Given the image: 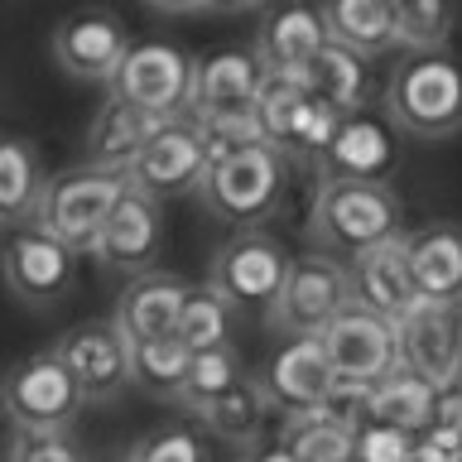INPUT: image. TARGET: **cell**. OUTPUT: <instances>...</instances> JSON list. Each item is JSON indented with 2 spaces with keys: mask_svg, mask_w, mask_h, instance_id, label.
Listing matches in <instances>:
<instances>
[{
  "mask_svg": "<svg viewBox=\"0 0 462 462\" xmlns=\"http://www.w3.org/2000/svg\"><path fill=\"white\" fill-rule=\"evenodd\" d=\"M265 390H260V381H241L226 390V395H217L208 410H202V419L212 424V433H222L226 443H241L251 448L260 433H265Z\"/></svg>",
  "mask_w": 462,
  "mask_h": 462,
  "instance_id": "29",
  "label": "cell"
},
{
  "mask_svg": "<svg viewBox=\"0 0 462 462\" xmlns=\"http://www.w3.org/2000/svg\"><path fill=\"white\" fill-rule=\"evenodd\" d=\"M390 332H395L400 371L419 375L433 390H448L462 381V313L457 309L419 299L410 313H400L390 323Z\"/></svg>",
  "mask_w": 462,
  "mask_h": 462,
  "instance_id": "6",
  "label": "cell"
},
{
  "mask_svg": "<svg viewBox=\"0 0 462 462\" xmlns=\"http://www.w3.org/2000/svg\"><path fill=\"white\" fill-rule=\"evenodd\" d=\"M236 356H231V346H208V352H193L188 356V371L179 381V400L188 410H208L217 395H226L231 385H236Z\"/></svg>",
  "mask_w": 462,
  "mask_h": 462,
  "instance_id": "32",
  "label": "cell"
},
{
  "mask_svg": "<svg viewBox=\"0 0 462 462\" xmlns=\"http://www.w3.org/2000/svg\"><path fill=\"white\" fill-rule=\"evenodd\" d=\"M457 462H462V453H457Z\"/></svg>",
  "mask_w": 462,
  "mask_h": 462,
  "instance_id": "45",
  "label": "cell"
},
{
  "mask_svg": "<svg viewBox=\"0 0 462 462\" xmlns=\"http://www.w3.org/2000/svg\"><path fill=\"white\" fill-rule=\"evenodd\" d=\"M202 169H208V154H202V140L193 121H183V116H173L154 130L150 140H144V150L130 159L125 179L135 193L144 198H169V193H188V188H198Z\"/></svg>",
  "mask_w": 462,
  "mask_h": 462,
  "instance_id": "12",
  "label": "cell"
},
{
  "mask_svg": "<svg viewBox=\"0 0 462 462\" xmlns=\"http://www.w3.org/2000/svg\"><path fill=\"white\" fill-rule=\"evenodd\" d=\"M72 260L78 255H72L53 231H43L39 222L24 226V231H10L5 245H0V274H5L10 294L34 303V309L63 299L72 289V274H78Z\"/></svg>",
  "mask_w": 462,
  "mask_h": 462,
  "instance_id": "11",
  "label": "cell"
},
{
  "mask_svg": "<svg viewBox=\"0 0 462 462\" xmlns=\"http://www.w3.org/2000/svg\"><path fill=\"white\" fill-rule=\"evenodd\" d=\"M313 231L337 255H361L371 245L400 236V198L390 183L371 179H323L313 198Z\"/></svg>",
  "mask_w": 462,
  "mask_h": 462,
  "instance_id": "2",
  "label": "cell"
},
{
  "mask_svg": "<svg viewBox=\"0 0 462 462\" xmlns=\"http://www.w3.org/2000/svg\"><path fill=\"white\" fill-rule=\"evenodd\" d=\"M226 332H231V309L217 289H188L183 303H179V318H173V337L179 346L193 352H208V346H226Z\"/></svg>",
  "mask_w": 462,
  "mask_h": 462,
  "instance_id": "31",
  "label": "cell"
},
{
  "mask_svg": "<svg viewBox=\"0 0 462 462\" xmlns=\"http://www.w3.org/2000/svg\"><path fill=\"white\" fill-rule=\"evenodd\" d=\"M255 121L265 144H274L280 154H323L332 130H337L342 111H332L323 97H313L294 72H265L255 97Z\"/></svg>",
  "mask_w": 462,
  "mask_h": 462,
  "instance_id": "5",
  "label": "cell"
},
{
  "mask_svg": "<svg viewBox=\"0 0 462 462\" xmlns=\"http://www.w3.org/2000/svg\"><path fill=\"white\" fill-rule=\"evenodd\" d=\"M352 462H414V433H400L385 424H356Z\"/></svg>",
  "mask_w": 462,
  "mask_h": 462,
  "instance_id": "36",
  "label": "cell"
},
{
  "mask_svg": "<svg viewBox=\"0 0 462 462\" xmlns=\"http://www.w3.org/2000/svg\"><path fill=\"white\" fill-rule=\"evenodd\" d=\"M0 404L20 429H68L82 404V390L72 385L68 366L53 352H39L5 375Z\"/></svg>",
  "mask_w": 462,
  "mask_h": 462,
  "instance_id": "10",
  "label": "cell"
},
{
  "mask_svg": "<svg viewBox=\"0 0 462 462\" xmlns=\"http://www.w3.org/2000/svg\"><path fill=\"white\" fill-rule=\"evenodd\" d=\"M255 462H294L284 453V448H265V453H255Z\"/></svg>",
  "mask_w": 462,
  "mask_h": 462,
  "instance_id": "44",
  "label": "cell"
},
{
  "mask_svg": "<svg viewBox=\"0 0 462 462\" xmlns=\"http://www.w3.org/2000/svg\"><path fill=\"white\" fill-rule=\"evenodd\" d=\"M404 255H410L414 294L424 303H448L462 309V226H424L404 236Z\"/></svg>",
  "mask_w": 462,
  "mask_h": 462,
  "instance_id": "21",
  "label": "cell"
},
{
  "mask_svg": "<svg viewBox=\"0 0 462 462\" xmlns=\"http://www.w3.org/2000/svg\"><path fill=\"white\" fill-rule=\"evenodd\" d=\"M346 284H352V303L366 309L385 323H395L400 313H410L419 294H414V274H410V255H404V236H390L371 251L352 255L346 265Z\"/></svg>",
  "mask_w": 462,
  "mask_h": 462,
  "instance_id": "16",
  "label": "cell"
},
{
  "mask_svg": "<svg viewBox=\"0 0 462 462\" xmlns=\"http://www.w3.org/2000/svg\"><path fill=\"white\" fill-rule=\"evenodd\" d=\"M294 78L309 87L313 97H323L332 111H342V116H352L366 106V97H371V68H366V58L352 53V49H342V43H323L309 63L294 68Z\"/></svg>",
  "mask_w": 462,
  "mask_h": 462,
  "instance_id": "24",
  "label": "cell"
},
{
  "mask_svg": "<svg viewBox=\"0 0 462 462\" xmlns=\"http://www.w3.org/2000/svg\"><path fill=\"white\" fill-rule=\"evenodd\" d=\"M390 24H395V43L410 49H439L453 24V0H385Z\"/></svg>",
  "mask_w": 462,
  "mask_h": 462,
  "instance_id": "34",
  "label": "cell"
},
{
  "mask_svg": "<svg viewBox=\"0 0 462 462\" xmlns=\"http://www.w3.org/2000/svg\"><path fill=\"white\" fill-rule=\"evenodd\" d=\"M289 274V255L270 231H241L212 260V289L226 309H274Z\"/></svg>",
  "mask_w": 462,
  "mask_h": 462,
  "instance_id": "9",
  "label": "cell"
},
{
  "mask_svg": "<svg viewBox=\"0 0 462 462\" xmlns=\"http://www.w3.org/2000/svg\"><path fill=\"white\" fill-rule=\"evenodd\" d=\"M328 43V24L323 14L309 5H284L260 24V49L255 58L265 63V72H294Z\"/></svg>",
  "mask_w": 462,
  "mask_h": 462,
  "instance_id": "25",
  "label": "cell"
},
{
  "mask_svg": "<svg viewBox=\"0 0 462 462\" xmlns=\"http://www.w3.org/2000/svg\"><path fill=\"white\" fill-rule=\"evenodd\" d=\"M346 303H352V284H346V265L337 255H299L289 260V274L280 284V299H274V328L289 332V337H318L332 318H337Z\"/></svg>",
  "mask_w": 462,
  "mask_h": 462,
  "instance_id": "7",
  "label": "cell"
},
{
  "mask_svg": "<svg viewBox=\"0 0 462 462\" xmlns=\"http://www.w3.org/2000/svg\"><path fill=\"white\" fill-rule=\"evenodd\" d=\"M39 159L24 140L0 135V226H20L24 217L39 212Z\"/></svg>",
  "mask_w": 462,
  "mask_h": 462,
  "instance_id": "28",
  "label": "cell"
},
{
  "mask_svg": "<svg viewBox=\"0 0 462 462\" xmlns=\"http://www.w3.org/2000/svg\"><path fill=\"white\" fill-rule=\"evenodd\" d=\"M159 125H164L159 116L130 106V101H121V97H111L106 106L97 111L92 130H87V164L125 173L130 159L144 150V140H150Z\"/></svg>",
  "mask_w": 462,
  "mask_h": 462,
  "instance_id": "23",
  "label": "cell"
},
{
  "mask_svg": "<svg viewBox=\"0 0 462 462\" xmlns=\"http://www.w3.org/2000/svg\"><path fill=\"white\" fill-rule=\"evenodd\" d=\"M212 10H251V5H260V0H208Z\"/></svg>",
  "mask_w": 462,
  "mask_h": 462,
  "instance_id": "43",
  "label": "cell"
},
{
  "mask_svg": "<svg viewBox=\"0 0 462 462\" xmlns=\"http://www.w3.org/2000/svg\"><path fill=\"white\" fill-rule=\"evenodd\" d=\"M433 400H439V390L395 366V371H385L381 381H371L361 424H385V429H400V433H424L433 424Z\"/></svg>",
  "mask_w": 462,
  "mask_h": 462,
  "instance_id": "26",
  "label": "cell"
},
{
  "mask_svg": "<svg viewBox=\"0 0 462 462\" xmlns=\"http://www.w3.org/2000/svg\"><path fill=\"white\" fill-rule=\"evenodd\" d=\"M328 385H332V366H328L318 337H294L289 346H280L270 361V371H265V381H260L265 400L284 414L318 410V400H323Z\"/></svg>",
  "mask_w": 462,
  "mask_h": 462,
  "instance_id": "20",
  "label": "cell"
},
{
  "mask_svg": "<svg viewBox=\"0 0 462 462\" xmlns=\"http://www.w3.org/2000/svg\"><path fill=\"white\" fill-rule=\"evenodd\" d=\"M92 251L106 260L111 270H150L154 255H159V208L154 198L135 193V188H125L121 202L111 208V217L101 222V236Z\"/></svg>",
  "mask_w": 462,
  "mask_h": 462,
  "instance_id": "19",
  "label": "cell"
},
{
  "mask_svg": "<svg viewBox=\"0 0 462 462\" xmlns=\"http://www.w3.org/2000/svg\"><path fill=\"white\" fill-rule=\"evenodd\" d=\"M188 92H193V58L179 53L173 43H135V49H125L121 68L111 78V97L159 116V121L183 116Z\"/></svg>",
  "mask_w": 462,
  "mask_h": 462,
  "instance_id": "8",
  "label": "cell"
},
{
  "mask_svg": "<svg viewBox=\"0 0 462 462\" xmlns=\"http://www.w3.org/2000/svg\"><path fill=\"white\" fill-rule=\"evenodd\" d=\"M183 294H188V284H179L173 274L140 270L125 284V294L116 299V328H121V337L130 346L154 342V337H173V318H179Z\"/></svg>",
  "mask_w": 462,
  "mask_h": 462,
  "instance_id": "22",
  "label": "cell"
},
{
  "mask_svg": "<svg viewBox=\"0 0 462 462\" xmlns=\"http://www.w3.org/2000/svg\"><path fill=\"white\" fill-rule=\"evenodd\" d=\"M280 183H284L280 150L274 144H251V150L208 159V169L198 179V198L226 226H255L280 202Z\"/></svg>",
  "mask_w": 462,
  "mask_h": 462,
  "instance_id": "4",
  "label": "cell"
},
{
  "mask_svg": "<svg viewBox=\"0 0 462 462\" xmlns=\"http://www.w3.org/2000/svg\"><path fill=\"white\" fill-rule=\"evenodd\" d=\"M328 169V179H371V183H385L390 169L400 159V144H395V130L375 116H342L337 130H332L328 150L318 154Z\"/></svg>",
  "mask_w": 462,
  "mask_h": 462,
  "instance_id": "18",
  "label": "cell"
},
{
  "mask_svg": "<svg viewBox=\"0 0 462 462\" xmlns=\"http://www.w3.org/2000/svg\"><path fill=\"white\" fill-rule=\"evenodd\" d=\"M130 462H202V448L193 433L183 429H169V433H150V439L135 443Z\"/></svg>",
  "mask_w": 462,
  "mask_h": 462,
  "instance_id": "39",
  "label": "cell"
},
{
  "mask_svg": "<svg viewBox=\"0 0 462 462\" xmlns=\"http://www.w3.org/2000/svg\"><path fill=\"white\" fill-rule=\"evenodd\" d=\"M366 390H371V381H352V375H332V385L323 390V400H318V414H328L332 424L356 429V424H361V414H366Z\"/></svg>",
  "mask_w": 462,
  "mask_h": 462,
  "instance_id": "37",
  "label": "cell"
},
{
  "mask_svg": "<svg viewBox=\"0 0 462 462\" xmlns=\"http://www.w3.org/2000/svg\"><path fill=\"white\" fill-rule=\"evenodd\" d=\"M183 371H188V346H179V337H154L130 346V381L154 390V395H179Z\"/></svg>",
  "mask_w": 462,
  "mask_h": 462,
  "instance_id": "33",
  "label": "cell"
},
{
  "mask_svg": "<svg viewBox=\"0 0 462 462\" xmlns=\"http://www.w3.org/2000/svg\"><path fill=\"white\" fill-rule=\"evenodd\" d=\"M198 140H202V154L208 159H222V154H236V150H251V144H265L260 135V121L255 111H231V116H198L193 121Z\"/></svg>",
  "mask_w": 462,
  "mask_h": 462,
  "instance_id": "35",
  "label": "cell"
},
{
  "mask_svg": "<svg viewBox=\"0 0 462 462\" xmlns=\"http://www.w3.org/2000/svg\"><path fill=\"white\" fill-rule=\"evenodd\" d=\"M385 116L404 135L448 140L462 130V63L443 49H414L385 87Z\"/></svg>",
  "mask_w": 462,
  "mask_h": 462,
  "instance_id": "1",
  "label": "cell"
},
{
  "mask_svg": "<svg viewBox=\"0 0 462 462\" xmlns=\"http://www.w3.org/2000/svg\"><path fill=\"white\" fill-rule=\"evenodd\" d=\"M323 24H328L332 43H342V49H352L361 58L395 43V24H390L385 0H328Z\"/></svg>",
  "mask_w": 462,
  "mask_h": 462,
  "instance_id": "27",
  "label": "cell"
},
{
  "mask_svg": "<svg viewBox=\"0 0 462 462\" xmlns=\"http://www.w3.org/2000/svg\"><path fill=\"white\" fill-rule=\"evenodd\" d=\"M53 356L68 366L82 400H106L130 381V342L116 323H82L58 337Z\"/></svg>",
  "mask_w": 462,
  "mask_h": 462,
  "instance_id": "14",
  "label": "cell"
},
{
  "mask_svg": "<svg viewBox=\"0 0 462 462\" xmlns=\"http://www.w3.org/2000/svg\"><path fill=\"white\" fill-rule=\"evenodd\" d=\"M125 29L116 14L106 10H82L68 14L63 24L53 29V58L68 78H87V82H111L116 68L125 58Z\"/></svg>",
  "mask_w": 462,
  "mask_h": 462,
  "instance_id": "15",
  "label": "cell"
},
{
  "mask_svg": "<svg viewBox=\"0 0 462 462\" xmlns=\"http://www.w3.org/2000/svg\"><path fill=\"white\" fill-rule=\"evenodd\" d=\"M144 5H154V10H164V14H183V10H202L208 0H144Z\"/></svg>",
  "mask_w": 462,
  "mask_h": 462,
  "instance_id": "42",
  "label": "cell"
},
{
  "mask_svg": "<svg viewBox=\"0 0 462 462\" xmlns=\"http://www.w3.org/2000/svg\"><path fill=\"white\" fill-rule=\"evenodd\" d=\"M10 462H78V448L63 429H20L10 443Z\"/></svg>",
  "mask_w": 462,
  "mask_h": 462,
  "instance_id": "38",
  "label": "cell"
},
{
  "mask_svg": "<svg viewBox=\"0 0 462 462\" xmlns=\"http://www.w3.org/2000/svg\"><path fill=\"white\" fill-rule=\"evenodd\" d=\"M125 188H130V179L116 173V169H97V164L68 169V173H58V179L43 183L34 217H39L43 231H53V236L68 245L72 255H82V251L97 245L101 222L111 217V208L121 202Z\"/></svg>",
  "mask_w": 462,
  "mask_h": 462,
  "instance_id": "3",
  "label": "cell"
},
{
  "mask_svg": "<svg viewBox=\"0 0 462 462\" xmlns=\"http://www.w3.org/2000/svg\"><path fill=\"white\" fill-rule=\"evenodd\" d=\"M462 439L443 424H429L424 433H414V462H457Z\"/></svg>",
  "mask_w": 462,
  "mask_h": 462,
  "instance_id": "40",
  "label": "cell"
},
{
  "mask_svg": "<svg viewBox=\"0 0 462 462\" xmlns=\"http://www.w3.org/2000/svg\"><path fill=\"white\" fill-rule=\"evenodd\" d=\"M352 433L346 424H332L328 414H289L284 424V453L294 462H352Z\"/></svg>",
  "mask_w": 462,
  "mask_h": 462,
  "instance_id": "30",
  "label": "cell"
},
{
  "mask_svg": "<svg viewBox=\"0 0 462 462\" xmlns=\"http://www.w3.org/2000/svg\"><path fill=\"white\" fill-rule=\"evenodd\" d=\"M318 346H323L332 375H352V381H381L385 371L400 366L390 323L366 313V309H356V303H346V309L318 332Z\"/></svg>",
  "mask_w": 462,
  "mask_h": 462,
  "instance_id": "13",
  "label": "cell"
},
{
  "mask_svg": "<svg viewBox=\"0 0 462 462\" xmlns=\"http://www.w3.org/2000/svg\"><path fill=\"white\" fill-rule=\"evenodd\" d=\"M265 82V63L245 49H217L193 63V92H188V121L198 116H231L251 111Z\"/></svg>",
  "mask_w": 462,
  "mask_h": 462,
  "instance_id": "17",
  "label": "cell"
},
{
  "mask_svg": "<svg viewBox=\"0 0 462 462\" xmlns=\"http://www.w3.org/2000/svg\"><path fill=\"white\" fill-rule=\"evenodd\" d=\"M433 424L453 429L457 439H462V381L448 385V390H439V400H433Z\"/></svg>",
  "mask_w": 462,
  "mask_h": 462,
  "instance_id": "41",
  "label": "cell"
}]
</instances>
